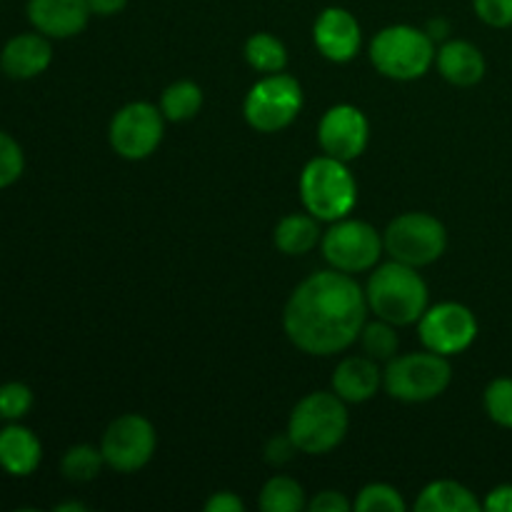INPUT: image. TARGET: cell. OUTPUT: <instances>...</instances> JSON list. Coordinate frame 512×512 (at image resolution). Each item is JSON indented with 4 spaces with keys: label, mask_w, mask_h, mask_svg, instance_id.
<instances>
[{
    "label": "cell",
    "mask_w": 512,
    "mask_h": 512,
    "mask_svg": "<svg viewBox=\"0 0 512 512\" xmlns=\"http://www.w3.org/2000/svg\"><path fill=\"white\" fill-rule=\"evenodd\" d=\"M368 315L363 288L343 270L310 275L290 295L283 325L293 345L308 355H335L360 338Z\"/></svg>",
    "instance_id": "obj_1"
},
{
    "label": "cell",
    "mask_w": 512,
    "mask_h": 512,
    "mask_svg": "<svg viewBox=\"0 0 512 512\" xmlns=\"http://www.w3.org/2000/svg\"><path fill=\"white\" fill-rule=\"evenodd\" d=\"M365 298L368 308L385 323L413 325L428 310V285L413 265L393 260L370 275Z\"/></svg>",
    "instance_id": "obj_2"
},
{
    "label": "cell",
    "mask_w": 512,
    "mask_h": 512,
    "mask_svg": "<svg viewBox=\"0 0 512 512\" xmlns=\"http://www.w3.org/2000/svg\"><path fill=\"white\" fill-rule=\"evenodd\" d=\"M348 410L338 393H310L290 413L288 435L300 453L323 455L343 443L348 433Z\"/></svg>",
    "instance_id": "obj_3"
},
{
    "label": "cell",
    "mask_w": 512,
    "mask_h": 512,
    "mask_svg": "<svg viewBox=\"0 0 512 512\" xmlns=\"http://www.w3.org/2000/svg\"><path fill=\"white\" fill-rule=\"evenodd\" d=\"M300 198L310 215L333 223L355 208L358 185L343 160L320 155L310 160L300 175Z\"/></svg>",
    "instance_id": "obj_4"
},
{
    "label": "cell",
    "mask_w": 512,
    "mask_h": 512,
    "mask_svg": "<svg viewBox=\"0 0 512 512\" xmlns=\"http://www.w3.org/2000/svg\"><path fill=\"white\" fill-rule=\"evenodd\" d=\"M435 40L425 30L413 25H390L380 30L370 43V60L393 80H415L423 78L435 63Z\"/></svg>",
    "instance_id": "obj_5"
},
{
    "label": "cell",
    "mask_w": 512,
    "mask_h": 512,
    "mask_svg": "<svg viewBox=\"0 0 512 512\" xmlns=\"http://www.w3.org/2000/svg\"><path fill=\"white\" fill-rule=\"evenodd\" d=\"M453 370L445 355L433 353H410L395 355L388 370L383 373L385 390L403 403H425L448 390Z\"/></svg>",
    "instance_id": "obj_6"
},
{
    "label": "cell",
    "mask_w": 512,
    "mask_h": 512,
    "mask_svg": "<svg viewBox=\"0 0 512 512\" xmlns=\"http://www.w3.org/2000/svg\"><path fill=\"white\" fill-rule=\"evenodd\" d=\"M303 108V88L285 73L265 75L250 88L243 113L250 128L258 133H278L298 118Z\"/></svg>",
    "instance_id": "obj_7"
},
{
    "label": "cell",
    "mask_w": 512,
    "mask_h": 512,
    "mask_svg": "<svg viewBox=\"0 0 512 512\" xmlns=\"http://www.w3.org/2000/svg\"><path fill=\"white\" fill-rule=\"evenodd\" d=\"M383 245L398 263L423 268L445 253L448 233L438 218L428 213L398 215L383 235Z\"/></svg>",
    "instance_id": "obj_8"
},
{
    "label": "cell",
    "mask_w": 512,
    "mask_h": 512,
    "mask_svg": "<svg viewBox=\"0 0 512 512\" xmlns=\"http://www.w3.org/2000/svg\"><path fill=\"white\" fill-rule=\"evenodd\" d=\"M325 260L343 273H363L375 268L383 255V238L365 220H338L320 240Z\"/></svg>",
    "instance_id": "obj_9"
},
{
    "label": "cell",
    "mask_w": 512,
    "mask_h": 512,
    "mask_svg": "<svg viewBox=\"0 0 512 512\" xmlns=\"http://www.w3.org/2000/svg\"><path fill=\"white\" fill-rule=\"evenodd\" d=\"M155 428L143 415H120L118 420L108 425L100 443L105 465H110L118 473H135L143 465L150 463L155 453Z\"/></svg>",
    "instance_id": "obj_10"
},
{
    "label": "cell",
    "mask_w": 512,
    "mask_h": 512,
    "mask_svg": "<svg viewBox=\"0 0 512 512\" xmlns=\"http://www.w3.org/2000/svg\"><path fill=\"white\" fill-rule=\"evenodd\" d=\"M163 118V110L143 100L125 105L110 120V145L125 160L148 158L163 140Z\"/></svg>",
    "instance_id": "obj_11"
},
{
    "label": "cell",
    "mask_w": 512,
    "mask_h": 512,
    "mask_svg": "<svg viewBox=\"0 0 512 512\" xmlns=\"http://www.w3.org/2000/svg\"><path fill=\"white\" fill-rule=\"evenodd\" d=\"M420 340L438 355H458L468 350L478 338V320L473 310L460 303L433 305L418 320Z\"/></svg>",
    "instance_id": "obj_12"
},
{
    "label": "cell",
    "mask_w": 512,
    "mask_h": 512,
    "mask_svg": "<svg viewBox=\"0 0 512 512\" xmlns=\"http://www.w3.org/2000/svg\"><path fill=\"white\" fill-rule=\"evenodd\" d=\"M368 138V118H365L363 110H358L355 105H333V108L323 115V120H320V148H323L325 155L343 160V163L360 158L365 145H368Z\"/></svg>",
    "instance_id": "obj_13"
},
{
    "label": "cell",
    "mask_w": 512,
    "mask_h": 512,
    "mask_svg": "<svg viewBox=\"0 0 512 512\" xmlns=\"http://www.w3.org/2000/svg\"><path fill=\"white\" fill-rule=\"evenodd\" d=\"M30 25L45 38H73L83 33L90 20L88 0H28Z\"/></svg>",
    "instance_id": "obj_14"
},
{
    "label": "cell",
    "mask_w": 512,
    "mask_h": 512,
    "mask_svg": "<svg viewBox=\"0 0 512 512\" xmlns=\"http://www.w3.org/2000/svg\"><path fill=\"white\" fill-rule=\"evenodd\" d=\"M315 45L333 63H348L360 48V25L345 8H325L313 28Z\"/></svg>",
    "instance_id": "obj_15"
},
{
    "label": "cell",
    "mask_w": 512,
    "mask_h": 512,
    "mask_svg": "<svg viewBox=\"0 0 512 512\" xmlns=\"http://www.w3.org/2000/svg\"><path fill=\"white\" fill-rule=\"evenodd\" d=\"M53 60L50 38L43 33H20L3 45L0 53V68L13 80H30L45 73Z\"/></svg>",
    "instance_id": "obj_16"
},
{
    "label": "cell",
    "mask_w": 512,
    "mask_h": 512,
    "mask_svg": "<svg viewBox=\"0 0 512 512\" xmlns=\"http://www.w3.org/2000/svg\"><path fill=\"white\" fill-rule=\"evenodd\" d=\"M43 460V445L33 430L10 423L0 430V468L13 478H28Z\"/></svg>",
    "instance_id": "obj_17"
},
{
    "label": "cell",
    "mask_w": 512,
    "mask_h": 512,
    "mask_svg": "<svg viewBox=\"0 0 512 512\" xmlns=\"http://www.w3.org/2000/svg\"><path fill=\"white\" fill-rule=\"evenodd\" d=\"M383 373L373 358H345L333 373V393L345 403H365L378 393Z\"/></svg>",
    "instance_id": "obj_18"
},
{
    "label": "cell",
    "mask_w": 512,
    "mask_h": 512,
    "mask_svg": "<svg viewBox=\"0 0 512 512\" xmlns=\"http://www.w3.org/2000/svg\"><path fill=\"white\" fill-rule=\"evenodd\" d=\"M438 60V70L448 83L460 85V88H470V85L480 83L485 75V58L480 53L478 45L468 43V40H450L435 55Z\"/></svg>",
    "instance_id": "obj_19"
},
{
    "label": "cell",
    "mask_w": 512,
    "mask_h": 512,
    "mask_svg": "<svg viewBox=\"0 0 512 512\" xmlns=\"http://www.w3.org/2000/svg\"><path fill=\"white\" fill-rule=\"evenodd\" d=\"M483 505L465 485L455 480H438L430 483L415 500L418 512H478Z\"/></svg>",
    "instance_id": "obj_20"
},
{
    "label": "cell",
    "mask_w": 512,
    "mask_h": 512,
    "mask_svg": "<svg viewBox=\"0 0 512 512\" xmlns=\"http://www.w3.org/2000/svg\"><path fill=\"white\" fill-rule=\"evenodd\" d=\"M320 243V228L315 215H288L275 228V245L285 255H305Z\"/></svg>",
    "instance_id": "obj_21"
},
{
    "label": "cell",
    "mask_w": 512,
    "mask_h": 512,
    "mask_svg": "<svg viewBox=\"0 0 512 512\" xmlns=\"http://www.w3.org/2000/svg\"><path fill=\"white\" fill-rule=\"evenodd\" d=\"M245 60L258 73H283L285 65H288V50L275 35L255 33L245 43Z\"/></svg>",
    "instance_id": "obj_22"
},
{
    "label": "cell",
    "mask_w": 512,
    "mask_h": 512,
    "mask_svg": "<svg viewBox=\"0 0 512 512\" xmlns=\"http://www.w3.org/2000/svg\"><path fill=\"white\" fill-rule=\"evenodd\" d=\"M200 105H203V90L193 83V80H178V83L168 85L160 98V110L173 123H183L198 115Z\"/></svg>",
    "instance_id": "obj_23"
},
{
    "label": "cell",
    "mask_w": 512,
    "mask_h": 512,
    "mask_svg": "<svg viewBox=\"0 0 512 512\" xmlns=\"http://www.w3.org/2000/svg\"><path fill=\"white\" fill-rule=\"evenodd\" d=\"M263 512H300L305 508V493L298 480L275 475L260 490Z\"/></svg>",
    "instance_id": "obj_24"
},
{
    "label": "cell",
    "mask_w": 512,
    "mask_h": 512,
    "mask_svg": "<svg viewBox=\"0 0 512 512\" xmlns=\"http://www.w3.org/2000/svg\"><path fill=\"white\" fill-rule=\"evenodd\" d=\"M103 463L105 458L98 448H93V445H73L63 455L60 470H63V475L70 483H90V480H95L100 475Z\"/></svg>",
    "instance_id": "obj_25"
},
{
    "label": "cell",
    "mask_w": 512,
    "mask_h": 512,
    "mask_svg": "<svg viewBox=\"0 0 512 512\" xmlns=\"http://www.w3.org/2000/svg\"><path fill=\"white\" fill-rule=\"evenodd\" d=\"M360 340H363V350L368 353V358L373 360H393L398 355L400 340L393 323L378 320V323L363 325Z\"/></svg>",
    "instance_id": "obj_26"
},
{
    "label": "cell",
    "mask_w": 512,
    "mask_h": 512,
    "mask_svg": "<svg viewBox=\"0 0 512 512\" xmlns=\"http://www.w3.org/2000/svg\"><path fill=\"white\" fill-rule=\"evenodd\" d=\"M353 508L358 512H405V500L393 485L373 483L360 490Z\"/></svg>",
    "instance_id": "obj_27"
},
{
    "label": "cell",
    "mask_w": 512,
    "mask_h": 512,
    "mask_svg": "<svg viewBox=\"0 0 512 512\" xmlns=\"http://www.w3.org/2000/svg\"><path fill=\"white\" fill-rule=\"evenodd\" d=\"M485 413L500 428L512 430V378H498L485 388Z\"/></svg>",
    "instance_id": "obj_28"
},
{
    "label": "cell",
    "mask_w": 512,
    "mask_h": 512,
    "mask_svg": "<svg viewBox=\"0 0 512 512\" xmlns=\"http://www.w3.org/2000/svg\"><path fill=\"white\" fill-rule=\"evenodd\" d=\"M33 408V390L25 383L10 380V383L0 385V420L8 423H18Z\"/></svg>",
    "instance_id": "obj_29"
},
{
    "label": "cell",
    "mask_w": 512,
    "mask_h": 512,
    "mask_svg": "<svg viewBox=\"0 0 512 512\" xmlns=\"http://www.w3.org/2000/svg\"><path fill=\"white\" fill-rule=\"evenodd\" d=\"M25 170V155L18 140L0 130V190L18 183Z\"/></svg>",
    "instance_id": "obj_30"
},
{
    "label": "cell",
    "mask_w": 512,
    "mask_h": 512,
    "mask_svg": "<svg viewBox=\"0 0 512 512\" xmlns=\"http://www.w3.org/2000/svg\"><path fill=\"white\" fill-rule=\"evenodd\" d=\"M475 13L490 28H510L512 0H473Z\"/></svg>",
    "instance_id": "obj_31"
},
{
    "label": "cell",
    "mask_w": 512,
    "mask_h": 512,
    "mask_svg": "<svg viewBox=\"0 0 512 512\" xmlns=\"http://www.w3.org/2000/svg\"><path fill=\"white\" fill-rule=\"evenodd\" d=\"M295 453H298V445L293 443V438H290L288 433L275 435V438L265 445V460H268L270 465H275V468H280V465H285L288 460H293Z\"/></svg>",
    "instance_id": "obj_32"
},
{
    "label": "cell",
    "mask_w": 512,
    "mask_h": 512,
    "mask_svg": "<svg viewBox=\"0 0 512 512\" xmlns=\"http://www.w3.org/2000/svg\"><path fill=\"white\" fill-rule=\"evenodd\" d=\"M350 508H353L350 500L343 493H338V490H323V493L315 495L308 503L310 512H348Z\"/></svg>",
    "instance_id": "obj_33"
},
{
    "label": "cell",
    "mask_w": 512,
    "mask_h": 512,
    "mask_svg": "<svg viewBox=\"0 0 512 512\" xmlns=\"http://www.w3.org/2000/svg\"><path fill=\"white\" fill-rule=\"evenodd\" d=\"M245 510V503L238 498L235 493H228V490H223V493H213L208 498V503H205V512H243Z\"/></svg>",
    "instance_id": "obj_34"
},
{
    "label": "cell",
    "mask_w": 512,
    "mask_h": 512,
    "mask_svg": "<svg viewBox=\"0 0 512 512\" xmlns=\"http://www.w3.org/2000/svg\"><path fill=\"white\" fill-rule=\"evenodd\" d=\"M483 508L488 512H512V485H498L490 490Z\"/></svg>",
    "instance_id": "obj_35"
},
{
    "label": "cell",
    "mask_w": 512,
    "mask_h": 512,
    "mask_svg": "<svg viewBox=\"0 0 512 512\" xmlns=\"http://www.w3.org/2000/svg\"><path fill=\"white\" fill-rule=\"evenodd\" d=\"M128 5V0H88V8L93 15L100 18H110V15H118L120 10Z\"/></svg>",
    "instance_id": "obj_36"
},
{
    "label": "cell",
    "mask_w": 512,
    "mask_h": 512,
    "mask_svg": "<svg viewBox=\"0 0 512 512\" xmlns=\"http://www.w3.org/2000/svg\"><path fill=\"white\" fill-rule=\"evenodd\" d=\"M425 33H428L433 40H443V38H448L450 23H448V20H445V18L430 20L428 28H425Z\"/></svg>",
    "instance_id": "obj_37"
},
{
    "label": "cell",
    "mask_w": 512,
    "mask_h": 512,
    "mask_svg": "<svg viewBox=\"0 0 512 512\" xmlns=\"http://www.w3.org/2000/svg\"><path fill=\"white\" fill-rule=\"evenodd\" d=\"M88 508H85L83 503H60L55 505V512H85Z\"/></svg>",
    "instance_id": "obj_38"
}]
</instances>
